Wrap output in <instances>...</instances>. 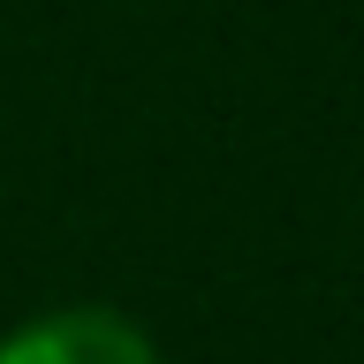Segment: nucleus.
<instances>
[{
  "label": "nucleus",
  "instance_id": "nucleus-1",
  "mask_svg": "<svg viewBox=\"0 0 364 364\" xmlns=\"http://www.w3.org/2000/svg\"><path fill=\"white\" fill-rule=\"evenodd\" d=\"M0 364H159V341L114 304H53L0 334Z\"/></svg>",
  "mask_w": 364,
  "mask_h": 364
}]
</instances>
